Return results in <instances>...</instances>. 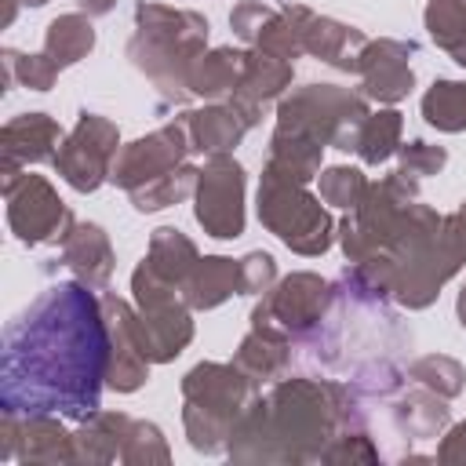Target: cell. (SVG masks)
<instances>
[{
    "label": "cell",
    "mask_w": 466,
    "mask_h": 466,
    "mask_svg": "<svg viewBox=\"0 0 466 466\" xmlns=\"http://www.w3.org/2000/svg\"><path fill=\"white\" fill-rule=\"evenodd\" d=\"M397 426L408 433V437H433L441 433V426L448 422V408H444V397L433 393V390H411L397 400V411H393Z\"/></svg>",
    "instance_id": "obj_29"
},
{
    "label": "cell",
    "mask_w": 466,
    "mask_h": 466,
    "mask_svg": "<svg viewBox=\"0 0 466 466\" xmlns=\"http://www.w3.org/2000/svg\"><path fill=\"white\" fill-rule=\"evenodd\" d=\"M197 175H200L197 167L178 164L175 171H167V175H160V178L138 186V189L127 193V197H131V204H135L138 211H160V208H167V204L189 197V193L197 189Z\"/></svg>",
    "instance_id": "obj_33"
},
{
    "label": "cell",
    "mask_w": 466,
    "mask_h": 466,
    "mask_svg": "<svg viewBox=\"0 0 466 466\" xmlns=\"http://www.w3.org/2000/svg\"><path fill=\"white\" fill-rule=\"evenodd\" d=\"M426 29L459 66H466V0H430Z\"/></svg>",
    "instance_id": "obj_31"
},
{
    "label": "cell",
    "mask_w": 466,
    "mask_h": 466,
    "mask_svg": "<svg viewBox=\"0 0 466 466\" xmlns=\"http://www.w3.org/2000/svg\"><path fill=\"white\" fill-rule=\"evenodd\" d=\"M320 142H313L309 135H299V131H288V127H277L273 138H269V160L266 167L269 171H280L295 182H309L317 171H320Z\"/></svg>",
    "instance_id": "obj_26"
},
{
    "label": "cell",
    "mask_w": 466,
    "mask_h": 466,
    "mask_svg": "<svg viewBox=\"0 0 466 466\" xmlns=\"http://www.w3.org/2000/svg\"><path fill=\"white\" fill-rule=\"evenodd\" d=\"M135 291V313H138V335L146 346L149 360H171L186 350L193 339V320H189V302L182 295V284L160 277L146 258L138 262L131 277Z\"/></svg>",
    "instance_id": "obj_8"
},
{
    "label": "cell",
    "mask_w": 466,
    "mask_h": 466,
    "mask_svg": "<svg viewBox=\"0 0 466 466\" xmlns=\"http://www.w3.org/2000/svg\"><path fill=\"white\" fill-rule=\"evenodd\" d=\"M400 153V171L408 178H426V175H437L448 160V153L441 146H430V142H408L397 149Z\"/></svg>",
    "instance_id": "obj_38"
},
{
    "label": "cell",
    "mask_w": 466,
    "mask_h": 466,
    "mask_svg": "<svg viewBox=\"0 0 466 466\" xmlns=\"http://www.w3.org/2000/svg\"><path fill=\"white\" fill-rule=\"evenodd\" d=\"M102 313L109 324V375H106V382L120 393H131L149 379V364H153L146 357V346L138 335V313L116 295H102Z\"/></svg>",
    "instance_id": "obj_14"
},
{
    "label": "cell",
    "mask_w": 466,
    "mask_h": 466,
    "mask_svg": "<svg viewBox=\"0 0 466 466\" xmlns=\"http://www.w3.org/2000/svg\"><path fill=\"white\" fill-rule=\"evenodd\" d=\"M437 459H441V462H466V422H462V426H455V430L444 437V444H441Z\"/></svg>",
    "instance_id": "obj_41"
},
{
    "label": "cell",
    "mask_w": 466,
    "mask_h": 466,
    "mask_svg": "<svg viewBox=\"0 0 466 466\" xmlns=\"http://www.w3.org/2000/svg\"><path fill=\"white\" fill-rule=\"evenodd\" d=\"M120 459L124 462H167V444L160 437L157 426L149 422H131L127 437H124V448H120Z\"/></svg>",
    "instance_id": "obj_37"
},
{
    "label": "cell",
    "mask_w": 466,
    "mask_h": 466,
    "mask_svg": "<svg viewBox=\"0 0 466 466\" xmlns=\"http://www.w3.org/2000/svg\"><path fill=\"white\" fill-rule=\"evenodd\" d=\"M408 375H411L419 386H426V390L441 393L444 400H448V397H455V393L462 390V364H459V360H451V357H441V353L419 357V360L408 368Z\"/></svg>",
    "instance_id": "obj_34"
},
{
    "label": "cell",
    "mask_w": 466,
    "mask_h": 466,
    "mask_svg": "<svg viewBox=\"0 0 466 466\" xmlns=\"http://www.w3.org/2000/svg\"><path fill=\"white\" fill-rule=\"evenodd\" d=\"M186 437L197 451H222L244 408L255 397V379L237 364H197L182 379Z\"/></svg>",
    "instance_id": "obj_5"
},
{
    "label": "cell",
    "mask_w": 466,
    "mask_h": 466,
    "mask_svg": "<svg viewBox=\"0 0 466 466\" xmlns=\"http://www.w3.org/2000/svg\"><path fill=\"white\" fill-rule=\"evenodd\" d=\"M208 22L197 11L138 4L135 7V36L127 44V58L160 87V95L186 102L189 98V69L204 55Z\"/></svg>",
    "instance_id": "obj_4"
},
{
    "label": "cell",
    "mask_w": 466,
    "mask_h": 466,
    "mask_svg": "<svg viewBox=\"0 0 466 466\" xmlns=\"http://www.w3.org/2000/svg\"><path fill=\"white\" fill-rule=\"evenodd\" d=\"M364 189H368V182H364V175L357 167H328L320 175V197L328 204H335V208H350L353 211L360 204Z\"/></svg>",
    "instance_id": "obj_36"
},
{
    "label": "cell",
    "mask_w": 466,
    "mask_h": 466,
    "mask_svg": "<svg viewBox=\"0 0 466 466\" xmlns=\"http://www.w3.org/2000/svg\"><path fill=\"white\" fill-rule=\"evenodd\" d=\"M186 153L189 149V135H186V120H175V124H164L157 127L153 135L124 146L116 153V164H113V182L124 186L127 193H135L138 186L175 171L178 164H186Z\"/></svg>",
    "instance_id": "obj_13"
},
{
    "label": "cell",
    "mask_w": 466,
    "mask_h": 466,
    "mask_svg": "<svg viewBox=\"0 0 466 466\" xmlns=\"http://www.w3.org/2000/svg\"><path fill=\"white\" fill-rule=\"evenodd\" d=\"M0 459L18 462H76L73 433H66L51 415H0Z\"/></svg>",
    "instance_id": "obj_15"
},
{
    "label": "cell",
    "mask_w": 466,
    "mask_h": 466,
    "mask_svg": "<svg viewBox=\"0 0 466 466\" xmlns=\"http://www.w3.org/2000/svg\"><path fill=\"white\" fill-rule=\"evenodd\" d=\"M58 76V66L47 55H18V51H4V84L11 87L15 80L33 87V91H47Z\"/></svg>",
    "instance_id": "obj_35"
},
{
    "label": "cell",
    "mask_w": 466,
    "mask_h": 466,
    "mask_svg": "<svg viewBox=\"0 0 466 466\" xmlns=\"http://www.w3.org/2000/svg\"><path fill=\"white\" fill-rule=\"evenodd\" d=\"M182 295L189 302V309H215L218 302H226L229 295H244V273L240 262L226 258V255H211L200 258L189 277L182 280Z\"/></svg>",
    "instance_id": "obj_20"
},
{
    "label": "cell",
    "mask_w": 466,
    "mask_h": 466,
    "mask_svg": "<svg viewBox=\"0 0 466 466\" xmlns=\"http://www.w3.org/2000/svg\"><path fill=\"white\" fill-rule=\"evenodd\" d=\"M109 375V324L87 284L47 288L4 331L0 408L11 415H66L84 422L98 411Z\"/></svg>",
    "instance_id": "obj_1"
},
{
    "label": "cell",
    "mask_w": 466,
    "mask_h": 466,
    "mask_svg": "<svg viewBox=\"0 0 466 466\" xmlns=\"http://www.w3.org/2000/svg\"><path fill=\"white\" fill-rule=\"evenodd\" d=\"M411 44L400 40H368L357 55V73H360V91L364 98H379V102H400L415 76H411Z\"/></svg>",
    "instance_id": "obj_16"
},
{
    "label": "cell",
    "mask_w": 466,
    "mask_h": 466,
    "mask_svg": "<svg viewBox=\"0 0 466 466\" xmlns=\"http://www.w3.org/2000/svg\"><path fill=\"white\" fill-rule=\"evenodd\" d=\"M390 258L397 302H404L408 309L430 306L441 284L466 262V215H437L433 208L415 200Z\"/></svg>",
    "instance_id": "obj_3"
},
{
    "label": "cell",
    "mask_w": 466,
    "mask_h": 466,
    "mask_svg": "<svg viewBox=\"0 0 466 466\" xmlns=\"http://www.w3.org/2000/svg\"><path fill=\"white\" fill-rule=\"evenodd\" d=\"M455 309H459V324L466 328V288L459 291V306H455Z\"/></svg>",
    "instance_id": "obj_44"
},
{
    "label": "cell",
    "mask_w": 466,
    "mask_h": 466,
    "mask_svg": "<svg viewBox=\"0 0 466 466\" xmlns=\"http://www.w3.org/2000/svg\"><path fill=\"white\" fill-rule=\"evenodd\" d=\"M288 353H291V335L280 331L277 324H266V320H255V317H251V331H248V339L240 342L233 364H237L244 375H251L255 382H262V379H273V375L284 371Z\"/></svg>",
    "instance_id": "obj_21"
},
{
    "label": "cell",
    "mask_w": 466,
    "mask_h": 466,
    "mask_svg": "<svg viewBox=\"0 0 466 466\" xmlns=\"http://www.w3.org/2000/svg\"><path fill=\"white\" fill-rule=\"evenodd\" d=\"M116 146H120L116 124H109V120L98 116V113H80L76 127L62 138V146H58V153H55V167H58V175H62L73 189L91 193V189H98L106 178H113Z\"/></svg>",
    "instance_id": "obj_9"
},
{
    "label": "cell",
    "mask_w": 466,
    "mask_h": 466,
    "mask_svg": "<svg viewBox=\"0 0 466 466\" xmlns=\"http://www.w3.org/2000/svg\"><path fill=\"white\" fill-rule=\"evenodd\" d=\"M91 47H95V29H91V22L84 15H58L44 33V55L58 69L80 62Z\"/></svg>",
    "instance_id": "obj_27"
},
{
    "label": "cell",
    "mask_w": 466,
    "mask_h": 466,
    "mask_svg": "<svg viewBox=\"0 0 466 466\" xmlns=\"http://www.w3.org/2000/svg\"><path fill=\"white\" fill-rule=\"evenodd\" d=\"M269 18H273V11H269V7H262V4H255V0H244V4H237V7H233L229 25H233V33H237L240 40L255 44V40H258V33H262V25H266Z\"/></svg>",
    "instance_id": "obj_40"
},
{
    "label": "cell",
    "mask_w": 466,
    "mask_h": 466,
    "mask_svg": "<svg viewBox=\"0 0 466 466\" xmlns=\"http://www.w3.org/2000/svg\"><path fill=\"white\" fill-rule=\"evenodd\" d=\"M353 149L360 153L364 164H382L400 149V113L397 109H379L368 113L357 127Z\"/></svg>",
    "instance_id": "obj_30"
},
{
    "label": "cell",
    "mask_w": 466,
    "mask_h": 466,
    "mask_svg": "<svg viewBox=\"0 0 466 466\" xmlns=\"http://www.w3.org/2000/svg\"><path fill=\"white\" fill-rule=\"evenodd\" d=\"M368 116V102L357 91L335 87V84H306L291 91L277 109V127L309 135L320 146L353 149L357 127Z\"/></svg>",
    "instance_id": "obj_7"
},
{
    "label": "cell",
    "mask_w": 466,
    "mask_h": 466,
    "mask_svg": "<svg viewBox=\"0 0 466 466\" xmlns=\"http://www.w3.org/2000/svg\"><path fill=\"white\" fill-rule=\"evenodd\" d=\"M127 430H131V419L127 415H120V411H95L73 433L76 462H109V459H116L120 448H124Z\"/></svg>",
    "instance_id": "obj_25"
},
{
    "label": "cell",
    "mask_w": 466,
    "mask_h": 466,
    "mask_svg": "<svg viewBox=\"0 0 466 466\" xmlns=\"http://www.w3.org/2000/svg\"><path fill=\"white\" fill-rule=\"evenodd\" d=\"M262 109L255 106H244L237 98H226L218 106H208V109H197V113H186V135H189V149L193 153H208V157H218V153H229L244 131L258 120Z\"/></svg>",
    "instance_id": "obj_17"
},
{
    "label": "cell",
    "mask_w": 466,
    "mask_h": 466,
    "mask_svg": "<svg viewBox=\"0 0 466 466\" xmlns=\"http://www.w3.org/2000/svg\"><path fill=\"white\" fill-rule=\"evenodd\" d=\"M62 146V131L47 113H22L15 120L4 124L0 131V171L4 178H15L25 164H40V160H55Z\"/></svg>",
    "instance_id": "obj_18"
},
{
    "label": "cell",
    "mask_w": 466,
    "mask_h": 466,
    "mask_svg": "<svg viewBox=\"0 0 466 466\" xmlns=\"http://www.w3.org/2000/svg\"><path fill=\"white\" fill-rule=\"evenodd\" d=\"M18 4H25V0H4V25H11V22H15Z\"/></svg>",
    "instance_id": "obj_43"
},
{
    "label": "cell",
    "mask_w": 466,
    "mask_h": 466,
    "mask_svg": "<svg viewBox=\"0 0 466 466\" xmlns=\"http://www.w3.org/2000/svg\"><path fill=\"white\" fill-rule=\"evenodd\" d=\"M146 262H149L160 277H167V280L182 284V280L189 277V269L200 262V255H197V244H193L186 233H178V229L164 226V229H157V233H153Z\"/></svg>",
    "instance_id": "obj_28"
},
{
    "label": "cell",
    "mask_w": 466,
    "mask_h": 466,
    "mask_svg": "<svg viewBox=\"0 0 466 466\" xmlns=\"http://www.w3.org/2000/svg\"><path fill=\"white\" fill-rule=\"evenodd\" d=\"M258 218L299 255L328 251L331 229H335L320 200L306 193V182H295L269 167L262 171V182H258Z\"/></svg>",
    "instance_id": "obj_6"
},
{
    "label": "cell",
    "mask_w": 466,
    "mask_h": 466,
    "mask_svg": "<svg viewBox=\"0 0 466 466\" xmlns=\"http://www.w3.org/2000/svg\"><path fill=\"white\" fill-rule=\"evenodd\" d=\"M4 197H7V226L29 248L62 240L66 229L73 226L66 204L58 200L51 182L40 178V175H22L18 171L15 178H4Z\"/></svg>",
    "instance_id": "obj_10"
},
{
    "label": "cell",
    "mask_w": 466,
    "mask_h": 466,
    "mask_svg": "<svg viewBox=\"0 0 466 466\" xmlns=\"http://www.w3.org/2000/svg\"><path fill=\"white\" fill-rule=\"evenodd\" d=\"M353 393L339 382L288 379L266 400H251L229 433V455L240 462H306L320 459L328 441L353 426Z\"/></svg>",
    "instance_id": "obj_2"
},
{
    "label": "cell",
    "mask_w": 466,
    "mask_h": 466,
    "mask_svg": "<svg viewBox=\"0 0 466 466\" xmlns=\"http://www.w3.org/2000/svg\"><path fill=\"white\" fill-rule=\"evenodd\" d=\"M25 4H33V7H40V4H47V0H25Z\"/></svg>",
    "instance_id": "obj_45"
},
{
    "label": "cell",
    "mask_w": 466,
    "mask_h": 466,
    "mask_svg": "<svg viewBox=\"0 0 466 466\" xmlns=\"http://www.w3.org/2000/svg\"><path fill=\"white\" fill-rule=\"evenodd\" d=\"M422 116L437 131H466V80H437L422 95Z\"/></svg>",
    "instance_id": "obj_32"
},
{
    "label": "cell",
    "mask_w": 466,
    "mask_h": 466,
    "mask_svg": "<svg viewBox=\"0 0 466 466\" xmlns=\"http://www.w3.org/2000/svg\"><path fill=\"white\" fill-rule=\"evenodd\" d=\"M331 299H335L331 284L320 280L317 273H291L273 291L262 295V302L255 306L251 317L266 320V324H277L288 335H306L328 317Z\"/></svg>",
    "instance_id": "obj_12"
},
{
    "label": "cell",
    "mask_w": 466,
    "mask_h": 466,
    "mask_svg": "<svg viewBox=\"0 0 466 466\" xmlns=\"http://www.w3.org/2000/svg\"><path fill=\"white\" fill-rule=\"evenodd\" d=\"M76 4L87 11V18H95V15H109L116 0H76Z\"/></svg>",
    "instance_id": "obj_42"
},
{
    "label": "cell",
    "mask_w": 466,
    "mask_h": 466,
    "mask_svg": "<svg viewBox=\"0 0 466 466\" xmlns=\"http://www.w3.org/2000/svg\"><path fill=\"white\" fill-rule=\"evenodd\" d=\"M197 222L218 240L244 233V167L226 153L208 157L197 175Z\"/></svg>",
    "instance_id": "obj_11"
},
{
    "label": "cell",
    "mask_w": 466,
    "mask_h": 466,
    "mask_svg": "<svg viewBox=\"0 0 466 466\" xmlns=\"http://www.w3.org/2000/svg\"><path fill=\"white\" fill-rule=\"evenodd\" d=\"M364 33L353 29V25H342L335 18H317L309 15L306 29H302V51L306 55H317L339 69H357V55L364 47Z\"/></svg>",
    "instance_id": "obj_22"
},
{
    "label": "cell",
    "mask_w": 466,
    "mask_h": 466,
    "mask_svg": "<svg viewBox=\"0 0 466 466\" xmlns=\"http://www.w3.org/2000/svg\"><path fill=\"white\" fill-rule=\"evenodd\" d=\"M244 73V51L215 47L211 55H200L189 69V95L200 98H233Z\"/></svg>",
    "instance_id": "obj_24"
},
{
    "label": "cell",
    "mask_w": 466,
    "mask_h": 466,
    "mask_svg": "<svg viewBox=\"0 0 466 466\" xmlns=\"http://www.w3.org/2000/svg\"><path fill=\"white\" fill-rule=\"evenodd\" d=\"M288 84H291V62H284V58L255 47V51H244V73H240V84H237V95L233 98L244 102V106L262 109Z\"/></svg>",
    "instance_id": "obj_23"
},
{
    "label": "cell",
    "mask_w": 466,
    "mask_h": 466,
    "mask_svg": "<svg viewBox=\"0 0 466 466\" xmlns=\"http://www.w3.org/2000/svg\"><path fill=\"white\" fill-rule=\"evenodd\" d=\"M240 273H244V295H266L277 277V266L266 251H251L240 258Z\"/></svg>",
    "instance_id": "obj_39"
},
{
    "label": "cell",
    "mask_w": 466,
    "mask_h": 466,
    "mask_svg": "<svg viewBox=\"0 0 466 466\" xmlns=\"http://www.w3.org/2000/svg\"><path fill=\"white\" fill-rule=\"evenodd\" d=\"M62 262L80 277V284L106 288L113 273V248L106 229L95 222H73L62 237Z\"/></svg>",
    "instance_id": "obj_19"
}]
</instances>
